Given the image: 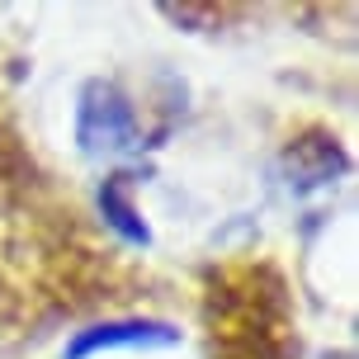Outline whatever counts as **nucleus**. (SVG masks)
<instances>
[{"label":"nucleus","instance_id":"obj_2","mask_svg":"<svg viewBox=\"0 0 359 359\" xmlns=\"http://www.w3.org/2000/svg\"><path fill=\"white\" fill-rule=\"evenodd\" d=\"M180 331L170 322H147V317H133V322H104L81 331L72 345H67V359H86L95 350H161V345H175Z\"/></svg>","mask_w":359,"mask_h":359},{"label":"nucleus","instance_id":"obj_3","mask_svg":"<svg viewBox=\"0 0 359 359\" xmlns=\"http://www.w3.org/2000/svg\"><path fill=\"white\" fill-rule=\"evenodd\" d=\"M104 213H109V222H114V227H118V232L128 236V241H147V227L142 222H137V213H133V203H128L123 198V175L118 180H109L104 184Z\"/></svg>","mask_w":359,"mask_h":359},{"label":"nucleus","instance_id":"obj_1","mask_svg":"<svg viewBox=\"0 0 359 359\" xmlns=\"http://www.w3.org/2000/svg\"><path fill=\"white\" fill-rule=\"evenodd\" d=\"M76 142L86 151H128L137 142V114L109 81H90L76 104Z\"/></svg>","mask_w":359,"mask_h":359}]
</instances>
